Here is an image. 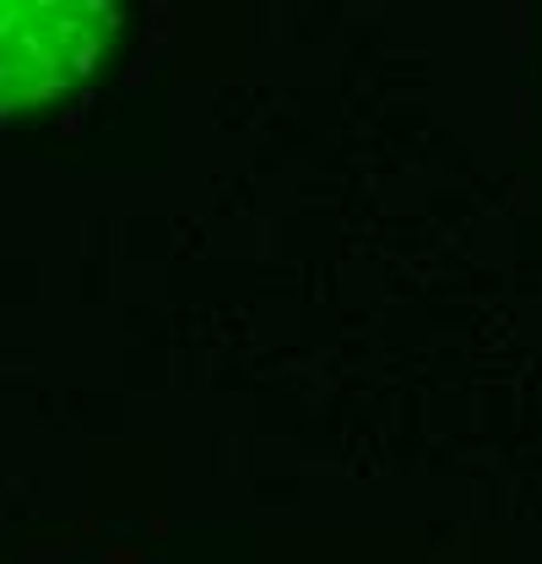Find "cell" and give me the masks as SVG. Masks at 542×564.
Instances as JSON below:
<instances>
[{"instance_id":"obj_1","label":"cell","mask_w":542,"mask_h":564,"mask_svg":"<svg viewBox=\"0 0 542 564\" xmlns=\"http://www.w3.org/2000/svg\"><path fill=\"white\" fill-rule=\"evenodd\" d=\"M109 33V6H0V109L66 93Z\"/></svg>"}]
</instances>
